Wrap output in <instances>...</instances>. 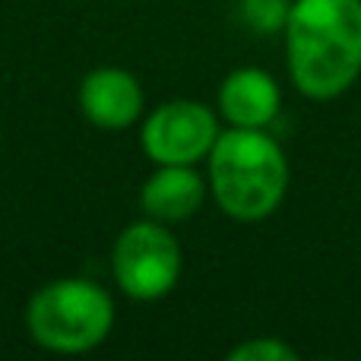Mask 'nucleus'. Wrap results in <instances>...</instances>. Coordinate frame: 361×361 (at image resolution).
<instances>
[{"label": "nucleus", "mask_w": 361, "mask_h": 361, "mask_svg": "<svg viewBox=\"0 0 361 361\" xmlns=\"http://www.w3.org/2000/svg\"><path fill=\"white\" fill-rule=\"evenodd\" d=\"M184 254L165 222L143 219L127 225L111 247V273L133 301H159L178 286Z\"/></svg>", "instance_id": "20e7f679"}, {"label": "nucleus", "mask_w": 361, "mask_h": 361, "mask_svg": "<svg viewBox=\"0 0 361 361\" xmlns=\"http://www.w3.org/2000/svg\"><path fill=\"white\" fill-rule=\"evenodd\" d=\"M206 162L212 200L235 222H263L286 200L288 159L260 127H231L219 133Z\"/></svg>", "instance_id": "f03ea898"}, {"label": "nucleus", "mask_w": 361, "mask_h": 361, "mask_svg": "<svg viewBox=\"0 0 361 361\" xmlns=\"http://www.w3.org/2000/svg\"><path fill=\"white\" fill-rule=\"evenodd\" d=\"M206 200V180L193 165H156L140 187V209L156 222H184Z\"/></svg>", "instance_id": "6e6552de"}, {"label": "nucleus", "mask_w": 361, "mask_h": 361, "mask_svg": "<svg viewBox=\"0 0 361 361\" xmlns=\"http://www.w3.org/2000/svg\"><path fill=\"white\" fill-rule=\"evenodd\" d=\"M228 361H298V352L276 336H254L235 345L228 352Z\"/></svg>", "instance_id": "9d476101"}, {"label": "nucleus", "mask_w": 361, "mask_h": 361, "mask_svg": "<svg viewBox=\"0 0 361 361\" xmlns=\"http://www.w3.org/2000/svg\"><path fill=\"white\" fill-rule=\"evenodd\" d=\"M282 108L279 82L260 67H238L219 86V114L231 127L267 130Z\"/></svg>", "instance_id": "0eeeda50"}, {"label": "nucleus", "mask_w": 361, "mask_h": 361, "mask_svg": "<svg viewBox=\"0 0 361 361\" xmlns=\"http://www.w3.org/2000/svg\"><path fill=\"white\" fill-rule=\"evenodd\" d=\"M286 51L301 95L314 102L343 95L361 76V0H295Z\"/></svg>", "instance_id": "f257e3e1"}, {"label": "nucleus", "mask_w": 361, "mask_h": 361, "mask_svg": "<svg viewBox=\"0 0 361 361\" xmlns=\"http://www.w3.org/2000/svg\"><path fill=\"white\" fill-rule=\"evenodd\" d=\"M219 133V118L209 105L175 99L149 111L140 130V146L156 165H197L209 159Z\"/></svg>", "instance_id": "39448f33"}, {"label": "nucleus", "mask_w": 361, "mask_h": 361, "mask_svg": "<svg viewBox=\"0 0 361 361\" xmlns=\"http://www.w3.org/2000/svg\"><path fill=\"white\" fill-rule=\"evenodd\" d=\"M143 86L133 73L121 67H99L82 76L80 108L89 124L102 130H124L143 114Z\"/></svg>", "instance_id": "423d86ee"}, {"label": "nucleus", "mask_w": 361, "mask_h": 361, "mask_svg": "<svg viewBox=\"0 0 361 361\" xmlns=\"http://www.w3.org/2000/svg\"><path fill=\"white\" fill-rule=\"evenodd\" d=\"M292 4L295 0H238V10L247 29H254L257 35H273L286 32Z\"/></svg>", "instance_id": "1a4fd4ad"}, {"label": "nucleus", "mask_w": 361, "mask_h": 361, "mask_svg": "<svg viewBox=\"0 0 361 361\" xmlns=\"http://www.w3.org/2000/svg\"><path fill=\"white\" fill-rule=\"evenodd\" d=\"M25 326L35 345L57 355H82L108 339L114 326V301L92 279L44 282L25 307Z\"/></svg>", "instance_id": "7ed1b4c3"}]
</instances>
